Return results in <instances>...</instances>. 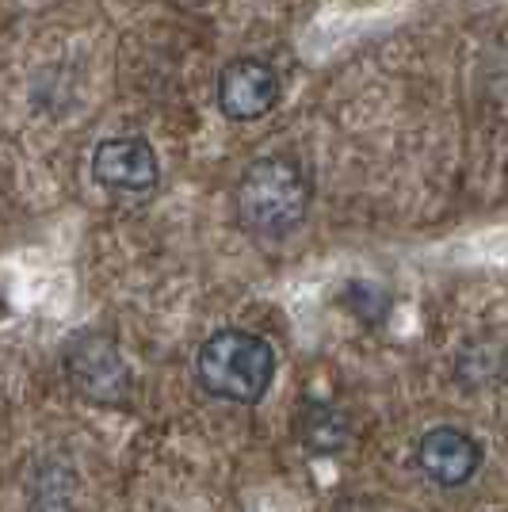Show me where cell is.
Listing matches in <instances>:
<instances>
[{
    "label": "cell",
    "instance_id": "cell-1",
    "mask_svg": "<svg viewBox=\"0 0 508 512\" xmlns=\"http://www.w3.org/2000/svg\"><path fill=\"white\" fill-rule=\"evenodd\" d=\"M310 176L287 153H268L253 161L233 184V211L241 230L253 237L291 234L310 211Z\"/></svg>",
    "mask_w": 508,
    "mask_h": 512
},
{
    "label": "cell",
    "instance_id": "cell-2",
    "mask_svg": "<svg viewBox=\"0 0 508 512\" xmlns=\"http://www.w3.org/2000/svg\"><path fill=\"white\" fill-rule=\"evenodd\" d=\"M199 386L237 406H256L276 379V348L249 329H218L195 356Z\"/></svg>",
    "mask_w": 508,
    "mask_h": 512
},
{
    "label": "cell",
    "instance_id": "cell-3",
    "mask_svg": "<svg viewBox=\"0 0 508 512\" xmlns=\"http://www.w3.org/2000/svg\"><path fill=\"white\" fill-rule=\"evenodd\" d=\"M65 371L88 402H123L130 390L127 363L107 337H77L65 352Z\"/></svg>",
    "mask_w": 508,
    "mask_h": 512
},
{
    "label": "cell",
    "instance_id": "cell-4",
    "mask_svg": "<svg viewBox=\"0 0 508 512\" xmlns=\"http://www.w3.org/2000/svg\"><path fill=\"white\" fill-rule=\"evenodd\" d=\"M279 104V77L276 69L260 58H233L218 73V107L233 123H253L264 119Z\"/></svg>",
    "mask_w": 508,
    "mask_h": 512
},
{
    "label": "cell",
    "instance_id": "cell-5",
    "mask_svg": "<svg viewBox=\"0 0 508 512\" xmlns=\"http://www.w3.org/2000/svg\"><path fill=\"white\" fill-rule=\"evenodd\" d=\"M92 176L107 192L149 195L161 180V165L146 138H107L92 153Z\"/></svg>",
    "mask_w": 508,
    "mask_h": 512
},
{
    "label": "cell",
    "instance_id": "cell-6",
    "mask_svg": "<svg viewBox=\"0 0 508 512\" xmlns=\"http://www.w3.org/2000/svg\"><path fill=\"white\" fill-rule=\"evenodd\" d=\"M417 467L436 482V486H466L478 467H482V444L463 432V428H428L417 440Z\"/></svg>",
    "mask_w": 508,
    "mask_h": 512
}]
</instances>
